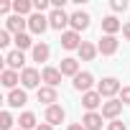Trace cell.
<instances>
[{
	"label": "cell",
	"mask_w": 130,
	"mask_h": 130,
	"mask_svg": "<svg viewBox=\"0 0 130 130\" xmlns=\"http://www.w3.org/2000/svg\"><path fill=\"white\" fill-rule=\"evenodd\" d=\"M97 92H100L102 97H112V94H117V92H120V82H117L115 77H107V79H102V82H100Z\"/></svg>",
	"instance_id": "6da1fadb"
},
{
	"label": "cell",
	"mask_w": 130,
	"mask_h": 130,
	"mask_svg": "<svg viewBox=\"0 0 130 130\" xmlns=\"http://www.w3.org/2000/svg\"><path fill=\"white\" fill-rule=\"evenodd\" d=\"M48 26L56 28V31H64V28L69 26V15L64 13V10H51V15H48Z\"/></svg>",
	"instance_id": "7a4b0ae2"
},
{
	"label": "cell",
	"mask_w": 130,
	"mask_h": 130,
	"mask_svg": "<svg viewBox=\"0 0 130 130\" xmlns=\"http://www.w3.org/2000/svg\"><path fill=\"white\" fill-rule=\"evenodd\" d=\"M64 117H67V112H64V107H59V105H51V107H46V122L54 127V125H59V122H64Z\"/></svg>",
	"instance_id": "3957f363"
},
{
	"label": "cell",
	"mask_w": 130,
	"mask_h": 130,
	"mask_svg": "<svg viewBox=\"0 0 130 130\" xmlns=\"http://www.w3.org/2000/svg\"><path fill=\"white\" fill-rule=\"evenodd\" d=\"M28 28H31L33 33H43V31L48 28V18H46L43 13H33V15L28 18Z\"/></svg>",
	"instance_id": "277c9868"
},
{
	"label": "cell",
	"mask_w": 130,
	"mask_h": 130,
	"mask_svg": "<svg viewBox=\"0 0 130 130\" xmlns=\"http://www.w3.org/2000/svg\"><path fill=\"white\" fill-rule=\"evenodd\" d=\"M97 51H100L102 56L115 54V51H117V38H115V36H102L100 43H97Z\"/></svg>",
	"instance_id": "5b68a950"
},
{
	"label": "cell",
	"mask_w": 130,
	"mask_h": 130,
	"mask_svg": "<svg viewBox=\"0 0 130 130\" xmlns=\"http://www.w3.org/2000/svg\"><path fill=\"white\" fill-rule=\"evenodd\" d=\"M21 82H23V87L26 89H33V87H38V82H41V74L36 72V69H23L21 72Z\"/></svg>",
	"instance_id": "8992f818"
},
{
	"label": "cell",
	"mask_w": 130,
	"mask_h": 130,
	"mask_svg": "<svg viewBox=\"0 0 130 130\" xmlns=\"http://www.w3.org/2000/svg\"><path fill=\"white\" fill-rule=\"evenodd\" d=\"M69 26L79 33V31H84V28L89 26V15H87V13H82V10H77V13H72V15H69Z\"/></svg>",
	"instance_id": "52a82bcc"
},
{
	"label": "cell",
	"mask_w": 130,
	"mask_h": 130,
	"mask_svg": "<svg viewBox=\"0 0 130 130\" xmlns=\"http://www.w3.org/2000/svg\"><path fill=\"white\" fill-rule=\"evenodd\" d=\"M122 112V102L120 100H110L102 105V117H110V120H117V115Z\"/></svg>",
	"instance_id": "ba28073f"
},
{
	"label": "cell",
	"mask_w": 130,
	"mask_h": 130,
	"mask_svg": "<svg viewBox=\"0 0 130 130\" xmlns=\"http://www.w3.org/2000/svg\"><path fill=\"white\" fill-rule=\"evenodd\" d=\"M61 46L67 48V51H72V48H77V51H79V46H82L79 33H77V31H67V33H61Z\"/></svg>",
	"instance_id": "9c48e42d"
},
{
	"label": "cell",
	"mask_w": 130,
	"mask_h": 130,
	"mask_svg": "<svg viewBox=\"0 0 130 130\" xmlns=\"http://www.w3.org/2000/svg\"><path fill=\"white\" fill-rule=\"evenodd\" d=\"M92 82H94V77H92L89 72H79V74L74 77V89H79V92H89Z\"/></svg>",
	"instance_id": "30bf717a"
},
{
	"label": "cell",
	"mask_w": 130,
	"mask_h": 130,
	"mask_svg": "<svg viewBox=\"0 0 130 130\" xmlns=\"http://www.w3.org/2000/svg\"><path fill=\"white\" fill-rule=\"evenodd\" d=\"M61 77H64V74H61L59 69H54V67H46V69L41 72V79H43L48 87H56V84L61 82Z\"/></svg>",
	"instance_id": "8fae6325"
},
{
	"label": "cell",
	"mask_w": 130,
	"mask_h": 130,
	"mask_svg": "<svg viewBox=\"0 0 130 130\" xmlns=\"http://www.w3.org/2000/svg\"><path fill=\"white\" fill-rule=\"evenodd\" d=\"M82 125H84V130H102V115L87 112V115L82 117Z\"/></svg>",
	"instance_id": "7c38bea8"
},
{
	"label": "cell",
	"mask_w": 130,
	"mask_h": 130,
	"mask_svg": "<svg viewBox=\"0 0 130 130\" xmlns=\"http://www.w3.org/2000/svg\"><path fill=\"white\" fill-rule=\"evenodd\" d=\"M5 64H8V69H13V72H15V69H21L23 64H26L23 51H18V48H15V51H10V54L5 56Z\"/></svg>",
	"instance_id": "4fadbf2b"
},
{
	"label": "cell",
	"mask_w": 130,
	"mask_h": 130,
	"mask_svg": "<svg viewBox=\"0 0 130 130\" xmlns=\"http://www.w3.org/2000/svg\"><path fill=\"white\" fill-rule=\"evenodd\" d=\"M59 72L67 74V77H77V74H79V61H77V59H61Z\"/></svg>",
	"instance_id": "5bb4252c"
},
{
	"label": "cell",
	"mask_w": 130,
	"mask_h": 130,
	"mask_svg": "<svg viewBox=\"0 0 130 130\" xmlns=\"http://www.w3.org/2000/svg\"><path fill=\"white\" fill-rule=\"evenodd\" d=\"M26 26H28V21H26L23 15H10V18H8V31L15 33V36H21Z\"/></svg>",
	"instance_id": "9a60e30c"
},
{
	"label": "cell",
	"mask_w": 130,
	"mask_h": 130,
	"mask_svg": "<svg viewBox=\"0 0 130 130\" xmlns=\"http://www.w3.org/2000/svg\"><path fill=\"white\" fill-rule=\"evenodd\" d=\"M120 28H122V23H120L115 15H107V18H102V31H105V36H115Z\"/></svg>",
	"instance_id": "2e32d148"
},
{
	"label": "cell",
	"mask_w": 130,
	"mask_h": 130,
	"mask_svg": "<svg viewBox=\"0 0 130 130\" xmlns=\"http://www.w3.org/2000/svg\"><path fill=\"white\" fill-rule=\"evenodd\" d=\"M82 105H84L89 112H94V107H100V105H102V94H100V92H84Z\"/></svg>",
	"instance_id": "e0dca14e"
},
{
	"label": "cell",
	"mask_w": 130,
	"mask_h": 130,
	"mask_svg": "<svg viewBox=\"0 0 130 130\" xmlns=\"http://www.w3.org/2000/svg\"><path fill=\"white\" fill-rule=\"evenodd\" d=\"M38 102H43V105L51 107V105L56 102V89H54V87H41V89H38Z\"/></svg>",
	"instance_id": "ac0fdd59"
},
{
	"label": "cell",
	"mask_w": 130,
	"mask_h": 130,
	"mask_svg": "<svg viewBox=\"0 0 130 130\" xmlns=\"http://www.w3.org/2000/svg\"><path fill=\"white\" fill-rule=\"evenodd\" d=\"M26 102H28V97H26L23 89H13V92L8 94V105H10V107H23Z\"/></svg>",
	"instance_id": "d6986e66"
},
{
	"label": "cell",
	"mask_w": 130,
	"mask_h": 130,
	"mask_svg": "<svg viewBox=\"0 0 130 130\" xmlns=\"http://www.w3.org/2000/svg\"><path fill=\"white\" fill-rule=\"evenodd\" d=\"M0 79H3V87H8L10 92H13V89H15V84L21 82V77H18V74H15L13 69H5V72H3V77H0Z\"/></svg>",
	"instance_id": "ffe728a7"
},
{
	"label": "cell",
	"mask_w": 130,
	"mask_h": 130,
	"mask_svg": "<svg viewBox=\"0 0 130 130\" xmlns=\"http://www.w3.org/2000/svg\"><path fill=\"white\" fill-rule=\"evenodd\" d=\"M48 54H51V48L46 46V43H36L33 46V61H48Z\"/></svg>",
	"instance_id": "44dd1931"
},
{
	"label": "cell",
	"mask_w": 130,
	"mask_h": 130,
	"mask_svg": "<svg viewBox=\"0 0 130 130\" xmlns=\"http://www.w3.org/2000/svg\"><path fill=\"white\" fill-rule=\"evenodd\" d=\"M94 54H97V48H94L89 41H82V46H79V56H82L84 61H92V59H94Z\"/></svg>",
	"instance_id": "7402d4cb"
},
{
	"label": "cell",
	"mask_w": 130,
	"mask_h": 130,
	"mask_svg": "<svg viewBox=\"0 0 130 130\" xmlns=\"http://www.w3.org/2000/svg\"><path fill=\"white\" fill-rule=\"evenodd\" d=\"M18 122H21V130H31V127L36 130V127H38V125H36V115H33V112H23Z\"/></svg>",
	"instance_id": "603a6c76"
},
{
	"label": "cell",
	"mask_w": 130,
	"mask_h": 130,
	"mask_svg": "<svg viewBox=\"0 0 130 130\" xmlns=\"http://www.w3.org/2000/svg\"><path fill=\"white\" fill-rule=\"evenodd\" d=\"M31 8H33V3H28V0H15L13 3L15 15H26V13H31Z\"/></svg>",
	"instance_id": "cb8c5ba5"
},
{
	"label": "cell",
	"mask_w": 130,
	"mask_h": 130,
	"mask_svg": "<svg viewBox=\"0 0 130 130\" xmlns=\"http://www.w3.org/2000/svg\"><path fill=\"white\" fill-rule=\"evenodd\" d=\"M15 46H18V51H26V48H31V46H33V41H31V36L21 33V36H15Z\"/></svg>",
	"instance_id": "d4e9b609"
},
{
	"label": "cell",
	"mask_w": 130,
	"mask_h": 130,
	"mask_svg": "<svg viewBox=\"0 0 130 130\" xmlns=\"http://www.w3.org/2000/svg\"><path fill=\"white\" fill-rule=\"evenodd\" d=\"M10 125H13L10 112H3V115H0V127H3V130H10Z\"/></svg>",
	"instance_id": "484cf974"
},
{
	"label": "cell",
	"mask_w": 130,
	"mask_h": 130,
	"mask_svg": "<svg viewBox=\"0 0 130 130\" xmlns=\"http://www.w3.org/2000/svg\"><path fill=\"white\" fill-rule=\"evenodd\" d=\"M110 5H112V10H115V13H122V10L127 8V3H125V0H112Z\"/></svg>",
	"instance_id": "4316f807"
},
{
	"label": "cell",
	"mask_w": 130,
	"mask_h": 130,
	"mask_svg": "<svg viewBox=\"0 0 130 130\" xmlns=\"http://www.w3.org/2000/svg\"><path fill=\"white\" fill-rule=\"evenodd\" d=\"M10 43V31H0V48H5Z\"/></svg>",
	"instance_id": "83f0119b"
},
{
	"label": "cell",
	"mask_w": 130,
	"mask_h": 130,
	"mask_svg": "<svg viewBox=\"0 0 130 130\" xmlns=\"http://www.w3.org/2000/svg\"><path fill=\"white\" fill-rule=\"evenodd\" d=\"M33 8H36L38 13H43V10L48 8V0H33Z\"/></svg>",
	"instance_id": "f1b7e54d"
},
{
	"label": "cell",
	"mask_w": 130,
	"mask_h": 130,
	"mask_svg": "<svg viewBox=\"0 0 130 130\" xmlns=\"http://www.w3.org/2000/svg\"><path fill=\"white\" fill-rule=\"evenodd\" d=\"M120 102H122V105H130V87H125V89L120 92Z\"/></svg>",
	"instance_id": "f546056e"
},
{
	"label": "cell",
	"mask_w": 130,
	"mask_h": 130,
	"mask_svg": "<svg viewBox=\"0 0 130 130\" xmlns=\"http://www.w3.org/2000/svg\"><path fill=\"white\" fill-rule=\"evenodd\" d=\"M107 130H125V122H122V120H112Z\"/></svg>",
	"instance_id": "4dcf8cb0"
},
{
	"label": "cell",
	"mask_w": 130,
	"mask_h": 130,
	"mask_svg": "<svg viewBox=\"0 0 130 130\" xmlns=\"http://www.w3.org/2000/svg\"><path fill=\"white\" fill-rule=\"evenodd\" d=\"M122 36L130 41V23H125V26H122Z\"/></svg>",
	"instance_id": "1f68e13d"
},
{
	"label": "cell",
	"mask_w": 130,
	"mask_h": 130,
	"mask_svg": "<svg viewBox=\"0 0 130 130\" xmlns=\"http://www.w3.org/2000/svg\"><path fill=\"white\" fill-rule=\"evenodd\" d=\"M10 8H13V5H10V3H0V13H8V10H10Z\"/></svg>",
	"instance_id": "d6a6232c"
},
{
	"label": "cell",
	"mask_w": 130,
	"mask_h": 130,
	"mask_svg": "<svg viewBox=\"0 0 130 130\" xmlns=\"http://www.w3.org/2000/svg\"><path fill=\"white\" fill-rule=\"evenodd\" d=\"M67 130H84V125H82V122H74V125H69Z\"/></svg>",
	"instance_id": "836d02e7"
},
{
	"label": "cell",
	"mask_w": 130,
	"mask_h": 130,
	"mask_svg": "<svg viewBox=\"0 0 130 130\" xmlns=\"http://www.w3.org/2000/svg\"><path fill=\"white\" fill-rule=\"evenodd\" d=\"M36 130H54V127H51V125H48V122H41V125H38V127H36Z\"/></svg>",
	"instance_id": "e575fe53"
}]
</instances>
